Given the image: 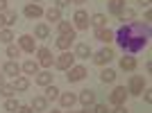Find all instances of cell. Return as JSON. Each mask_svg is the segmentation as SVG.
Returning <instances> with one entry per match:
<instances>
[{"mask_svg":"<svg viewBox=\"0 0 152 113\" xmlns=\"http://www.w3.org/2000/svg\"><path fill=\"white\" fill-rule=\"evenodd\" d=\"M75 59H89L91 56V48H89V43H77L75 45Z\"/></svg>","mask_w":152,"mask_h":113,"instance_id":"7c38bea8","label":"cell"},{"mask_svg":"<svg viewBox=\"0 0 152 113\" xmlns=\"http://www.w3.org/2000/svg\"><path fill=\"white\" fill-rule=\"evenodd\" d=\"M134 16H136V14H134V9H129V7H123V12L118 14L121 20H134Z\"/></svg>","mask_w":152,"mask_h":113,"instance_id":"4dcf8cb0","label":"cell"},{"mask_svg":"<svg viewBox=\"0 0 152 113\" xmlns=\"http://www.w3.org/2000/svg\"><path fill=\"white\" fill-rule=\"evenodd\" d=\"M0 95L9 100V97H14V95H16V88H14L12 84H2V86H0Z\"/></svg>","mask_w":152,"mask_h":113,"instance_id":"83f0119b","label":"cell"},{"mask_svg":"<svg viewBox=\"0 0 152 113\" xmlns=\"http://www.w3.org/2000/svg\"><path fill=\"white\" fill-rule=\"evenodd\" d=\"M73 20H75V27H77V30H89V14H86V12L77 9L75 16H73Z\"/></svg>","mask_w":152,"mask_h":113,"instance_id":"52a82bcc","label":"cell"},{"mask_svg":"<svg viewBox=\"0 0 152 113\" xmlns=\"http://www.w3.org/2000/svg\"><path fill=\"white\" fill-rule=\"evenodd\" d=\"M73 41H75V36H66V34H59V38H57V48L66 52L70 45H73Z\"/></svg>","mask_w":152,"mask_h":113,"instance_id":"2e32d148","label":"cell"},{"mask_svg":"<svg viewBox=\"0 0 152 113\" xmlns=\"http://www.w3.org/2000/svg\"><path fill=\"white\" fill-rule=\"evenodd\" d=\"M70 5V0H57V9H61V7Z\"/></svg>","mask_w":152,"mask_h":113,"instance_id":"74e56055","label":"cell"},{"mask_svg":"<svg viewBox=\"0 0 152 113\" xmlns=\"http://www.w3.org/2000/svg\"><path fill=\"white\" fill-rule=\"evenodd\" d=\"M143 97H145V102H152V93H150V91H145V95H143Z\"/></svg>","mask_w":152,"mask_h":113,"instance_id":"60d3db41","label":"cell"},{"mask_svg":"<svg viewBox=\"0 0 152 113\" xmlns=\"http://www.w3.org/2000/svg\"><path fill=\"white\" fill-rule=\"evenodd\" d=\"M55 66H57L59 70H68L75 66V54L73 52H61V54L55 59Z\"/></svg>","mask_w":152,"mask_h":113,"instance_id":"7a4b0ae2","label":"cell"},{"mask_svg":"<svg viewBox=\"0 0 152 113\" xmlns=\"http://www.w3.org/2000/svg\"><path fill=\"white\" fill-rule=\"evenodd\" d=\"M121 68L127 70V72H132V70L136 68V59H134V56H129V54L123 56V59H121Z\"/></svg>","mask_w":152,"mask_h":113,"instance_id":"ffe728a7","label":"cell"},{"mask_svg":"<svg viewBox=\"0 0 152 113\" xmlns=\"http://www.w3.org/2000/svg\"><path fill=\"white\" fill-rule=\"evenodd\" d=\"M45 18L52 20V23H59V20H61V12H59L57 7H50V9L45 12Z\"/></svg>","mask_w":152,"mask_h":113,"instance_id":"484cf974","label":"cell"},{"mask_svg":"<svg viewBox=\"0 0 152 113\" xmlns=\"http://www.w3.org/2000/svg\"><path fill=\"white\" fill-rule=\"evenodd\" d=\"M82 113H91V111H89V109H86V111H82Z\"/></svg>","mask_w":152,"mask_h":113,"instance_id":"bcb514c9","label":"cell"},{"mask_svg":"<svg viewBox=\"0 0 152 113\" xmlns=\"http://www.w3.org/2000/svg\"><path fill=\"white\" fill-rule=\"evenodd\" d=\"M37 54H39V66H45V68H50L52 66V52L48 50V48H39L37 50Z\"/></svg>","mask_w":152,"mask_h":113,"instance_id":"9c48e42d","label":"cell"},{"mask_svg":"<svg viewBox=\"0 0 152 113\" xmlns=\"http://www.w3.org/2000/svg\"><path fill=\"white\" fill-rule=\"evenodd\" d=\"M57 97H59V88L55 84L45 86V100H57Z\"/></svg>","mask_w":152,"mask_h":113,"instance_id":"f1b7e54d","label":"cell"},{"mask_svg":"<svg viewBox=\"0 0 152 113\" xmlns=\"http://www.w3.org/2000/svg\"><path fill=\"white\" fill-rule=\"evenodd\" d=\"M32 109H34V111H45V109H48V100L41 97V95H37V97L32 100Z\"/></svg>","mask_w":152,"mask_h":113,"instance_id":"7402d4cb","label":"cell"},{"mask_svg":"<svg viewBox=\"0 0 152 113\" xmlns=\"http://www.w3.org/2000/svg\"><path fill=\"white\" fill-rule=\"evenodd\" d=\"M93 113H109V109H107V104H95Z\"/></svg>","mask_w":152,"mask_h":113,"instance_id":"e575fe53","label":"cell"},{"mask_svg":"<svg viewBox=\"0 0 152 113\" xmlns=\"http://www.w3.org/2000/svg\"><path fill=\"white\" fill-rule=\"evenodd\" d=\"M139 2H141L143 7H148V5H150V0H139Z\"/></svg>","mask_w":152,"mask_h":113,"instance_id":"ee69618b","label":"cell"},{"mask_svg":"<svg viewBox=\"0 0 152 113\" xmlns=\"http://www.w3.org/2000/svg\"><path fill=\"white\" fill-rule=\"evenodd\" d=\"M16 20H18V14H16V12H7L5 14V23H7V25H14Z\"/></svg>","mask_w":152,"mask_h":113,"instance_id":"836d02e7","label":"cell"},{"mask_svg":"<svg viewBox=\"0 0 152 113\" xmlns=\"http://www.w3.org/2000/svg\"><path fill=\"white\" fill-rule=\"evenodd\" d=\"M18 43H20V50H25V52H34L37 50V38L30 36V34H23V36L18 38Z\"/></svg>","mask_w":152,"mask_h":113,"instance_id":"ba28073f","label":"cell"},{"mask_svg":"<svg viewBox=\"0 0 152 113\" xmlns=\"http://www.w3.org/2000/svg\"><path fill=\"white\" fill-rule=\"evenodd\" d=\"M68 113H75V111H68Z\"/></svg>","mask_w":152,"mask_h":113,"instance_id":"681fc988","label":"cell"},{"mask_svg":"<svg viewBox=\"0 0 152 113\" xmlns=\"http://www.w3.org/2000/svg\"><path fill=\"white\" fill-rule=\"evenodd\" d=\"M111 113H129V111H127V109L123 106V104H118V106H116V109H114Z\"/></svg>","mask_w":152,"mask_h":113,"instance_id":"8d00e7d4","label":"cell"},{"mask_svg":"<svg viewBox=\"0 0 152 113\" xmlns=\"http://www.w3.org/2000/svg\"><path fill=\"white\" fill-rule=\"evenodd\" d=\"M2 84H5V75H0V86H2Z\"/></svg>","mask_w":152,"mask_h":113,"instance_id":"f6af8a7d","label":"cell"},{"mask_svg":"<svg viewBox=\"0 0 152 113\" xmlns=\"http://www.w3.org/2000/svg\"><path fill=\"white\" fill-rule=\"evenodd\" d=\"M18 113H37L32 106H18Z\"/></svg>","mask_w":152,"mask_h":113,"instance_id":"d590c367","label":"cell"},{"mask_svg":"<svg viewBox=\"0 0 152 113\" xmlns=\"http://www.w3.org/2000/svg\"><path fill=\"white\" fill-rule=\"evenodd\" d=\"M150 18H152V14L145 12V16H143V23H148V25H150Z\"/></svg>","mask_w":152,"mask_h":113,"instance_id":"ab89813d","label":"cell"},{"mask_svg":"<svg viewBox=\"0 0 152 113\" xmlns=\"http://www.w3.org/2000/svg\"><path fill=\"white\" fill-rule=\"evenodd\" d=\"M116 79V70H111V68H104L100 72V82H104V84H111Z\"/></svg>","mask_w":152,"mask_h":113,"instance_id":"603a6c76","label":"cell"},{"mask_svg":"<svg viewBox=\"0 0 152 113\" xmlns=\"http://www.w3.org/2000/svg\"><path fill=\"white\" fill-rule=\"evenodd\" d=\"M7 56L12 59V61H16V56H20V48H16V45H7Z\"/></svg>","mask_w":152,"mask_h":113,"instance_id":"1f68e13d","label":"cell"},{"mask_svg":"<svg viewBox=\"0 0 152 113\" xmlns=\"http://www.w3.org/2000/svg\"><path fill=\"white\" fill-rule=\"evenodd\" d=\"M143 88H145V79H143L141 75H134L132 79H129L127 93H129V95H141V93H143Z\"/></svg>","mask_w":152,"mask_h":113,"instance_id":"277c9868","label":"cell"},{"mask_svg":"<svg viewBox=\"0 0 152 113\" xmlns=\"http://www.w3.org/2000/svg\"><path fill=\"white\" fill-rule=\"evenodd\" d=\"M123 7H125V0H109V12L116 14V16L123 12Z\"/></svg>","mask_w":152,"mask_h":113,"instance_id":"d4e9b609","label":"cell"},{"mask_svg":"<svg viewBox=\"0 0 152 113\" xmlns=\"http://www.w3.org/2000/svg\"><path fill=\"white\" fill-rule=\"evenodd\" d=\"M32 2H41V0H32Z\"/></svg>","mask_w":152,"mask_h":113,"instance_id":"7dc6e473","label":"cell"},{"mask_svg":"<svg viewBox=\"0 0 152 113\" xmlns=\"http://www.w3.org/2000/svg\"><path fill=\"white\" fill-rule=\"evenodd\" d=\"M23 72H25V75H37V72H39V63L32 61V59L25 61V63H23Z\"/></svg>","mask_w":152,"mask_h":113,"instance_id":"cb8c5ba5","label":"cell"},{"mask_svg":"<svg viewBox=\"0 0 152 113\" xmlns=\"http://www.w3.org/2000/svg\"><path fill=\"white\" fill-rule=\"evenodd\" d=\"M77 100L82 102V106L89 109L91 104L95 102V91H89V88H86V91H82V93H80V97H77Z\"/></svg>","mask_w":152,"mask_h":113,"instance_id":"30bf717a","label":"cell"},{"mask_svg":"<svg viewBox=\"0 0 152 113\" xmlns=\"http://www.w3.org/2000/svg\"><path fill=\"white\" fill-rule=\"evenodd\" d=\"M48 34H50V27L43 25V23L34 27V36H37V38H48Z\"/></svg>","mask_w":152,"mask_h":113,"instance_id":"4316f807","label":"cell"},{"mask_svg":"<svg viewBox=\"0 0 152 113\" xmlns=\"http://www.w3.org/2000/svg\"><path fill=\"white\" fill-rule=\"evenodd\" d=\"M89 23L95 27V30H100V27L107 25V16H104V14H93V18H89Z\"/></svg>","mask_w":152,"mask_h":113,"instance_id":"e0dca14e","label":"cell"},{"mask_svg":"<svg viewBox=\"0 0 152 113\" xmlns=\"http://www.w3.org/2000/svg\"><path fill=\"white\" fill-rule=\"evenodd\" d=\"M12 86L16 88V91H20V93H23V91H27V88H30V79H27V77H16Z\"/></svg>","mask_w":152,"mask_h":113,"instance_id":"44dd1931","label":"cell"},{"mask_svg":"<svg viewBox=\"0 0 152 113\" xmlns=\"http://www.w3.org/2000/svg\"><path fill=\"white\" fill-rule=\"evenodd\" d=\"M95 38L102 41V43H111L114 41V32L107 30V27H100V30H95Z\"/></svg>","mask_w":152,"mask_h":113,"instance_id":"8fae6325","label":"cell"},{"mask_svg":"<svg viewBox=\"0 0 152 113\" xmlns=\"http://www.w3.org/2000/svg\"><path fill=\"white\" fill-rule=\"evenodd\" d=\"M50 113H59V111H50Z\"/></svg>","mask_w":152,"mask_h":113,"instance_id":"c3c4849f","label":"cell"},{"mask_svg":"<svg viewBox=\"0 0 152 113\" xmlns=\"http://www.w3.org/2000/svg\"><path fill=\"white\" fill-rule=\"evenodd\" d=\"M59 102H61L64 109H73V104L77 102V97L73 93H59Z\"/></svg>","mask_w":152,"mask_h":113,"instance_id":"9a60e30c","label":"cell"},{"mask_svg":"<svg viewBox=\"0 0 152 113\" xmlns=\"http://www.w3.org/2000/svg\"><path fill=\"white\" fill-rule=\"evenodd\" d=\"M7 9V0H0V12H5Z\"/></svg>","mask_w":152,"mask_h":113,"instance_id":"b9f144b4","label":"cell"},{"mask_svg":"<svg viewBox=\"0 0 152 113\" xmlns=\"http://www.w3.org/2000/svg\"><path fill=\"white\" fill-rule=\"evenodd\" d=\"M57 27H59V34H66V36H75V30H73V25H70L68 20H59Z\"/></svg>","mask_w":152,"mask_h":113,"instance_id":"ac0fdd59","label":"cell"},{"mask_svg":"<svg viewBox=\"0 0 152 113\" xmlns=\"http://www.w3.org/2000/svg\"><path fill=\"white\" fill-rule=\"evenodd\" d=\"M18 106H20V104L14 100V97H9V100L5 102V111H9V113H16V111H18Z\"/></svg>","mask_w":152,"mask_h":113,"instance_id":"d6a6232c","label":"cell"},{"mask_svg":"<svg viewBox=\"0 0 152 113\" xmlns=\"http://www.w3.org/2000/svg\"><path fill=\"white\" fill-rule=\"evenodd\" d=\"M70 2H75V5H84L86 0H70Z\"/></svg>","mask_w":152,"mask_h":113,"instance_id":"7bdbcfd3","label":"cell"},{"mask_svg":"<svg viewBox=\"0 0 152 113\" xmlns=\"http://www.w3.org/2000/svg\"><path fill=\"white\" fill-rule=\"evenodd\" d=\"M14 41V32L12 30H0V43H12Z\"/></svg>","mask_w":152,"mask_h":113,"instance_id":"f546056e","label":"cell"},{"mask_svg":"<svg viewBox=\"0 0 152 113\" xmlns=\"http://www.w3.org/2000/svg\"><path fill=\"white\" fill-rule=\"evenodd\" d=\"M114 59V50H109V48H102L100 52H95V56H93V61L98 63V66H104V63H109Z\"/></svg>","mask_w":152,"mask_h":113,"instance_id":"8992f818","label":"cell"},{"mask_svg":"<svg viewBox=\"0 0 152 113\" xmlns=\"http://www.w3.org/2000/svg\"><path fill=\"white\" fill-rule=\"evenodd\" d=\"M127 88L125 86H116L114 91H111V93H109V102H111V104H114V106H118V104H123V102L127 100Z\"/></svg>","mask_w":152,"mask_h":113,"instance_id":"3957f363","label":"cell"},{"mask_svg":"<svg viewBox=\"0 0 152 113\" xmlns=\"http://www.w3.org/2000/svg\"><path fill=\"white\" fill-rule=\"evenodd\" d=\"M84 77H86V68H84V66H73V68H68V82L70 84L82 82Z\"/></svg>","mask_w":152,"mask_h":113,"instance_id":"5b68a950","label":"cell"},{"mask_svg":"<svg viewBox=\"0 0 152 113\" xmlns=\"http://www.w3.org/2000/svg\"><path fill=\"white\" fill-rule=\"evenodd\" d=\"M7 23H5V14H0V30H5Z\"/></svg>","mask_w":152,"mask_h":113,"instance_id":"f35d334b","label":"cell"},{"mask_svg":"<svg viewBox=\"0 0 152 113\" xmlns=\"http://www.w3.org/2000/svg\"><path fill=\"white\" fill-rule=\"evenodd\" d=\"M41 14H43V9H41L37 2H34V5H27V7H25V16H27V18H39Z\"/></svg>","mask_w":152,"mask_h":113,"instance_id":"d6986e66","label":"cell"},{"mask_svg":"<svg viewBox=\"0 0 152 113\" xmlns=\"http://www.w3.org/2000/svg\"><path fill=\"white\" fill-rule=\"evenodd\" d=\"M2 72H5V75H9V77H18L20 66H18L16 61H12V59H9V61H7L5 66H2Z\"/></svg>","mask_w":152,"mask_h":113,"instance_id":"4fadbf2b","label":"cell"},{"mask_svg":"<svg viewBox=\"0 0 152 113\" xmlns=\"http://www.w3.org/2000/svg\"><path fill=\"white\" fill-rule=\"evenodd\" d=\"M114 41L121 45L125 52L129 54H136L148 45L150 41V25L148 23H139V20H129L121 30L114 34Z\"/></svg>","mask_w":152,"mask_h":113,"instance_id":"6da1fadb","label":"cell"},{"mask_svg":"<svg viewBox=\"0 0 152 113\" xmlns=\"http://www.w3.org/2000/svg\"><path fill=\"white\" fill-rule=\"evenodd\" d=\"M34 82H37L39 86H50V84H52V72H48V70H43V72H37Z\"/></svg>","mask_w":152,"mask_h":113,"instance_id":"5bb4252c","label":"cell"}]
</instances>
